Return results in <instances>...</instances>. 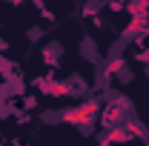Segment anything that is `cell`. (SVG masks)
I'll list each match as a JSON object with an SVG mask.
<instances>
[{
    "instance_id": "6da1fadb",
    "label": "cell",
    "mask_w": 149,
    "mask_h": 146,
    "mask_svg": "<svg viewBox=\"0 0 149 146\" xmlns=\"http://www.w3.org/2000/svg\"><path fill=\"white\" fill-rule=\"evenodd\" d=\"M60 57H63V43H60V40H52V43L43 46V63L52 66V72L60 66Z\"/></svg>"
}]
</instances>
